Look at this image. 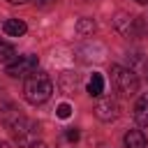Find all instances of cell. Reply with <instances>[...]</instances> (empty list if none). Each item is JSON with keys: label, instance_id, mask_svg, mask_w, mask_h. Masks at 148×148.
<instances>
[{"label": "cell", "instance_id": "6da1fadb", "mask_svg": "<svg viewBox=\"0 0 148 148\" xmlns=\"http://www.w3.org/2000/svg\"><path fill=\"white\" fill-rule=\"evenodd\" d=\"M53 92V83L49 79V74L44 72H35L30 76H25V83H23V97L30 102V104H44Z\"/></svg>", "mask_w": 148, "mask_h": 148}, {"label": "cell", "instance_id": "7a4b0ae2", "mask_svg": "<svg viewBox=\"0 0 148 148\" xmlns=\"http://www.w3.org/2000/svg\"><path fill=\"white\" fill-rule=\"evenodd\" d=\"M9 132L14 136V141L21 146V148H30L39 141V125L35 120H28L23 116H18L12 125H9Z\"/></svg>", "mask_w": 148, "mask_h": 148}, {"label": "cell", "instance_id": "3957f363", "mask_svg": "<svg viewBox=\"0 0 148 148\" xmlns=\"http://www.w3.org/2000/svg\"><path fill=\"white\" fill-rule=\"evenodd\" d=\"M111 83H113V88H116L120 95H125V97H132V95L139 90V79H136V74H134L132 69H127V67H120V65H113V67H111Z\"/></svg>", "mask_w": 148, "mask_h": 148}, {"label": "cell", "instance_id": "277c9868", "mask_svg": "<svg viewBox=\"0 0 148 148\" xmlns=\"http://www.w3.org/2000/svg\"><path fill=\"white\" fill-rule=\"evenodd\" d=\"M37 56H18L14 62L7 65V74L9 76H30L37 72Z\"/></svg>", "mask_w": 148, "mask_h": 148}, {"label": "cell", "instance_id": "5b68a950", "mask_svg": "<svg viewBox=\"0 0 148 148\" xmlns=\"http://www.w3.org/2000/svg\"><path fill=\"white\" fill-rule=\"evenodd\" d=\"M118 102L113 97H102L97 104H95V116L102 120V123H111L118 118Z\"/></svg>", "mask_w": 148, "mask_h": 148}, {"label": "cell", "instance_id": "8992f818", "mask_svg": "<svg viewBox=\"0 0 148 148\" xmlns=\"http://www.w3.org/2000/svg\"><path fill=\"white\" fill-rule=\"evenodd\" d=\"M2 30H5V35H9V37H23L25 30H28V25H25L21 18H7V21L2 23Z\"/></svg>", "mask_w": 148, "mask_h": 148}, {"label": "cell", "instance_id": "52a82bcc", "mask_svg": "<svg viewBox=\"0 0 148 148\" xmlns=\"http://www.w3.org/2000/svg\"><path fill=\"white\" fill-rule=\"evenodd\" d=\"M134 118H136L139 125L148 127V92L139 97V102H136V106H134Z\"/></svg>", "mask_w": 148, "mask_h": 148}, {"label": "cell", "instance_id": "ba28073f", "mask_svg": "<svg viewBox=\"0 0 148 148\" xmlns=\"http://www.w3.org/2000/svg\"><path fill=\"white\" fill-rule=\"evenodd\" d=\"M123 141H125V148H146V136L141 130H130Z\"/></svg>", "mask_w": 148, "mask_h": 148}, {"label": "cell", "instance_id": "9c48e42d", "mask_svg": "<svg viewBox=\"0 0 148 148\" xmlns=\"http://www.w3.org/2000/svg\"><path fill=\"white\" fill-rule=\"evenodd\" d=\"M102 92H104V79H102V74H92L90 81H88V95L99 97Z\"/></svg>", "mask_w": 148, "mask_h": 148}, {"label": "cell", "instance_id": "30bf717a", "mask_svg": "<svg viewBox=\"0 0 148 148\" xmlns=\"http://www.w3.org/2000/svg\"><path fill=\"white\" fill-rule=\"evenodd\" d=\"M16 60V49L12 46V44H7V42H2L0 39V62H14Z\"/></svg>", "mask_w": 148, "mask_h": 148}, {"label": "cell", "instance_id": "8fae6325", "mask_svg": "<svg viewBox=\"0 0 148 148\" xmlns=\"http://www.w3.org/2000/svg\"><path fill=\"white\" fill-rule=\"evenodd\" d=\"M76 83H79V79L72 74V72H65L62 76H60V88L67 92V95H72L74 92V88H76Z\"/></svg>", "mask_w": 148, "mask_h": 148}, {"label": "cell", "instance_id": "7c38bea8", "mask_svg": "<svg viewBox=\"0 0 148 148\" xmlns=\"http://www.w3.org/2000/svg\"><path fill=\"white\" fill-rule=\"evenodd\" d=\"M76 32H79L81 37L92 35V32H95V21H92V18H79V23H76Z\"/></svg>", "mask_w": 148, "mask_h": 148}, {"label": "cell", "instance_id": "4fadbf2b", "mask_svg": "<svg viewBox=\"0 0 148 148\" xmlns=\"http://www.w3.org/2000/svg\"><path fill=\"white\" fill-rule=\"evenodd\" d=\"M56 113H58V118H62V120H65V118H69V116H72V106H69V104H60V106L56 109Z\"/></svg>", "mask_w": 148, "mask_h": 148}, {"label": "cell", "instance_id": "5bb4252c", "mask_svg": "<svg viewBox=\"0 0 148 148\" xmlns=\"http://www.w3.org/2000/svg\"><path fill=\"white\" fill-rule=\"evenodd\" d=\"M65 139H67V141H72V143H74V141H79V130H67V132H65Z\"/></svg>", "mask_w": 148, "mask_h": 148}, {"label": "cell", "instance_id": "9a60e30c", "mask_svg": "<svg viewBox=\"0 0 148 148\" xmlns=\"http://www.w3.org/2000/svg\"><path fill=\"white\" fill-rule=\"evenodd\" d=\"M32 2H35L37 7H44V9H46V7H51V5L56 2V0H32Z\"/></svg>", "mask_w": 148, "mask_h": 148}, {"label": "cell", "instance_id": "2e32d148", "mask_svg": "<svg viewBox=\"0 0 148 148\" xmlns=\"http://www.w3.org/2000/svg\"><path fill=\"white\" fill-rule=\"evenodd\" d=\"M30 148H49V146H46V143H42V141H37V143H35V146H30Z\"/></svg>", "mask_w": 148, "mask_h": 148}, {"label": "cell", "instance_id": "e0dca14e", "mask_svg": "<svg viewBox=\"0 0 148 148\" xmlns=\"http://www.w3.org/2000/svg\"><path fill=\"white\" fill-rule=\"evenodd\" d=\"M7 2H12V5H23V2H28V0H7Z\"/></svg>", "mask_w": 148, "mask_h": 148}, {"label": "cell", "instance_id": "ac0fdd59", "mask_svg": "<svg viewBox=\"0 0 148 148\" xmlns=\"http://www.w3.org/2000/svg\"><path fill=\"white\" fill-rule=\"evenodd\" d=\"M0 148H12V146H9L7 141H2V139H0Z\"/></svg>", "mask_w": 148, "mask_h": 148}, {"label": "cell", "instance_id": "d6986e66", "mask_svg": "<svg viewBox=\"0 0 148 148\" xmlns=\"http://www.w3.org/2000/svg\"><path fill=\"white\" fill-rule=\"evenodd\" d=\"M134 2H139V5H148V0H134Z\"/></svg>", "mask_w": 148, "mask_h": 148}]
</instances>
